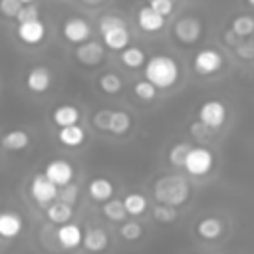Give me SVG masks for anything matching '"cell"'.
Segmentation results:
<instances>
[{"instance_id":"cell-1","label":"cell","mask_w":254,"mask_h":254,"mask_svg":"<svg viewBox=\"0 0 254 254\" xmlns=\"http://www.w3.org/2000/svg\"><path fill=\"white\" fill-rule=\"evenodd\" d=\"M145 77L161 91L173 89L181 79V65L171 54H153L143 65Z\"/></svg>"},{"instance_id":"cell-2","label":"cell","mask_w":254,"mask_h":254,"mask_svg":"<svg viewBox=\"0 0 254 254\" xmlns=\"http://www.w3.org/2000/svg\"><path fill=\"white\" fill-rule=\"evenodd\" d=\"M153 198L163 204L181 206L190 198V185L181 175H163L153 183Z\"/></svg>"},{"instance_id":"cell-3","label":"cell","mask_w":254,"mask_h":254,"mask_svg":"<svg viewBox=\"0 0 254 254\" xmlns=\"http://www.w3.org/2000/svg\"><path fill=\"white\" fill-rule=\"evenodd\" d=\"M97 30H99L103 46L107 50H111V52H121L131 42V34H129L127 22L117 14H111V12L103 14L99 18V22H97Z\"/></svg>"},{"instance_id":"cell-4","label":"cell","mask_w":254,"mask_h":254,"mask_svg":"<svg viewBox=\"0 0 254 254\" xmlns=\"http://www.w3.org/2000/svg\"><path fill=\"white\" fill-rule=\"evenodd\" d=\"M192 71L200 77H212L216 73H220L226 65V60L222 56L220 50L216 48H200L194 52L192 60H190Z\"/></svg>"},{"instance_id":"cell-5","label":"cell","mask_w":254,"mask_h":254,"mask_svg":"<svg viewBox=\"0 0 254 254\" xmlns=\"http://www.w3.org/2000/svg\"><path fill=\"white\" fill-rule=\"evenodd\" d=\"M171 32H173V38L181 46H194L202 36V22L198 16L185 14V16H179L175 20Z\"/></svg>"},{"instance_id":"cell-6","label":"cell","mask_w":254,"mask_h":254,"mask_svg":"<svg viewBox=\"0 0 254 254\" xmlns=\"http://www.w3.org/2000/svg\"><path fill=\"white\" fill-rule=\"evenodd\" d=\"M212 167H214V153L204 145H192L183 165V169L190 177H204L212 171Z\"/></svg>"},{"instance_id":"cell-7","label":"cell","mask_w":254,"mask_h":254,"mask_svg":"<svg viewBox=\"0 0 254 254\" xmlns=\"http://www.w3.org/2000/svg\"><path fill=\"white\" fill-rule=\"evenodd\" d=\"M226 115H228V107L220 99H206L196 109V119L212 131H218L226 123Z\"/></svg>"},{"instance_id":"cell-8","label":"cell","mask_w":254,"mask_h":254,"mask_svg":"<svg viewBox=\"0 0 254 254\" xmlns=\"http://www.w3.org/2000/svg\"><path fill=\"white\" fill-rule=\"evenodd\" d=\"M73 56H75V60L83 67H95L105 58V46H103V42H97V40H91L89 38V40L77 44Z\"/></svg>"},{"instance_id":"cell-9","label":"cell","mask_w":254,"mask_h":254,"mask_svg":"<svg viewBox=\"0 0 254 254\" xmlns=\"http://www.w3.org/2000/svg\"><path fill=\"white\" fill-rule=\"evenodd\" d=\"M58 190H60V187L56 183H52L44 173L34 175V179L30 181V196L42 206H46L52 200H56L58 198Z\"/></svg>"},{"instance_id":"cell-10","label":"cell","mask_w":254,"mask_h":254,"mask_svg":"<svg viewBox=\"0 0 254 254\" xmlns=\"http://www.w3.org/2000/svg\"><path fill=\"white\" fill-rule=\"evenodd\" d=\"M91 24L81 18V16H69L64 24H62V36L69 42V44H81L85 40L91 38Z\"/></svg>"},{"instance_id":"cell-11","label":"cell","mask_w":254,"mask_h":254,"mask_svg":"<svg viewBox=\"0 0 254 254\" xmlns=\"http://www.w3.org/2000/svg\"><path fill=\"white\" fill-rule=\"evenodd\" d=\"M135 22H137V26H139L141 32L157 34V32H161V30L165 28V24H167V16L159 14L153 6L145 4V6L137 8V12H135Z\"/></svg>"},{"instance_id":"cell-12","label":"cell","mask_w":254,"mask_h":254,"mask_svg":"<svg viewBox=\"0 0 254 254\" xmlns=\"http://www.w3.org/2000/svg\"><path fill=\"white\" fill-rule=\"evenodd\" d=\"M46 24L40 20V18H34V20H26V22H18V28H16V36L22 44L26 46H38L44 42L46 38Z\"/></svg>"},{"instance_id":"cell-13","label":"cell","mask_w":254,"mask_h":254,"mask_svg":"<svg viewBox=\"0 0 254 254\" xmlns=\"http://www.w3.org/2000/svg\"><path fill=\"white\" fill-rule=\"evenodd\" d=\"M24 81H26L28 91H32V93H46L52 87L54 75H52V69L48 65H34V67L28 69Z\"/></svg>"},{"instance_id":"cell-14","label":"cell","mask_w":254,"mask_h":254,"mask_svg":"<svg viewBox=\"0 0 254 254\" xmlns=\"http://www.w3.org/2000/svg\"><path fill=\"white\" fill-rule=\"evenodd\" d=\"M44 175H46L52 183H56L58 187H64V185H67V183L73 181L75 169H73V165H71L69 161L54 159V161H50V163L44 167Z\"/></svg>"},{"instance_id":"cell-15","label":"cell","mask_w":254,"mask_h":254,"mask_svg":"<svg viewBox=\"0 0 254 254\" xmlns=\"http://www.w3.org/2000/svg\"><path fill=\"white\" fill-rule=\"evenodd\" d=\"M56 238H58V242H60L62 248L73 250V248H77V246L81 244V240H83V230H81V226H77V224H73V222L67 220V222H64V224H58Z\"/></svg>"},{"instance_id":"cell-16","label":"cell","mask_w":254,"mask_h":254,"mask_svg":"<svg viewBox=\"0 0 254 254\" xmlns=\"http://www.w3.org/2000/svg\"><path fill=\"white\" fill-rule=\"evenodd\" d=\"M194 232L200 240H206V242L218 240L224 234V220L218 218V216H204L196 222Z\"/></svg>"},{"instance_id":"cell-17","label":"cell","mask_w":254,"mask_h":254,"mask_svg":"<svg viewBox=\"0 0 254 254\" xmlns=\"http://www.w3.org/2000/svg\"><path fill=\"white\" fill-rule=\"evenodd\" d=\"M81 119V111L77 105L73 103H60L52 109V121L58 125V127H65V125H73V123H79Z\"/></svg>"},{"instance_id":"cell-18","label":"cell","mask_w":254,"mask_h":254,"mask_svg":"<svg viewBox=\"0 0 254 254\" xmlns=\"http://www.w3.org/2000/svg\"><path fill=\"white\" fill-rule=\"evenodd\" d=\"M109 244V236L101 226H89L87 230H83V240L81 246L89 252H101L105 250Z\"/></svg>"},{"instance_id":"cell-19","label":"cell","mask_w":254,"mask_h":254,"mask_svg":"<svg viewBox=\"0 0 254 254\" xmlns=\"http://www.w3.org/2000/svg\"><path fill=\"white\" fill-rule=\"evenodd\" d=\"M113 192H115V187L105 177H95V179H91L87 183V194L95 202H105L107 198L113 196Z\"/></svg>"},{"instance_id":"cell-20","label":"cell","mask_w":254,"mask_h":254,"mask_svg":"<svg viewBox=\"0 0 254 254\" xmlns=\"http://www.w3.org/2000/svg\"><path fill=\"white\" fill-rule=\"evenodd\" d=\"M46 216L54 224H64V222L71 220V216H73V204H69V202L62 200V198H56L50 204H46Z\"/></svg>"},{"instance_id":"cell-21","label":"cell","mask_w":254,"mask_h":254,"mask_svg":"<svg viewBox=\"0 0 254 254\" xmlns=\"http://www.w3.org/2000/svg\"><path fill=\"white\" fill-rule=\"evenodd\" d=\"M58 141H60L64 147H69V149L81 147L83 141H85V129H83L79 123L60 127V131H58Z\"/></svg>"},{"instance_id":"cell-22","label":"cell","mask_w":254,"mask_h":254,"mask_svg":"<svg viewBox=\"0 0 254 254\" xmlns=\"http://www.w3.org/2000/svg\"><path fill=\"white\" fill-rule=\"evenodd\" d=\"M24 228L22 216L14 210L0 212V236L2 238H16Z\"/></svg>"},{"instance_id":"cell-23","label":"cell","mask_w":254,"mask_h":254,"mask_svg":"<svg viewBox=\"0 0 254 254\" xmlns=\"http://www.w3.org/2000/svg\"><path fill=\"white\" fill-rule=\"evenodd\" d=\"M0 145L6 151H22V149H26L30 145V135L24 129H12V131L2 135Z\"/></svg>"},{"instance_id":"cell-24","label":"cell","mask_w":254,"mask_h":254,"mask_svg":"<svg viewBox=\"0 0 254 254\" xmlns=\"http://www.w3.org/2000/svg\"><path fill=\"white\" fill-rule=\"evenodd\" d=\"M133 127V119L127 111H121V109H111V119H109V131L111 135H127Z\"/></svg>"},{"instance_id":"cell-25","label":"cell","mask_w":254,"mask_h":254,"mask_svg":"<svg viewBox=\"0 0 254 254\" xmlns=\"http://www.w3.org/2000/svg\"><path fill=\"white\" fill-rule=\"evenodd\" d=\"M119 60L127 69H139V67L145 65L147 56L139 46H127L119 52Z\"/></svg>"},{"instance_id":"cell-26","label":"cell","mask_w":254,"mask_h":254,"mask_svg":"<svg viewBox=\"0 0 254 254\" xmlns=\"http://www.w3.org/2000/svg\"><path fill=\"white\" fill-rule=\"evenodd\" d=\"M97 85L107 95H117L123 91V77L117 71H103L97 77Z\"/></svg>"},{"instance_id":"cell-27","label":"cell","mask_w":254,"mask_h":254,"mask_svg":"<svg viewBox=\"0 0 254 254\" xmlns=\"http://www.w3.org/2000/svg\"><path fill=\"white\" fill-rule=\"evenodd\" d=\"M123 204H125V210L129 216H141L149 208V200L141 192H127L123 196Z\"/></svg>"},{"instance_id":"cell-28","label":"cell","mask_w":254,"mask_h":254,"mask_svg":"<svg viewBox=\"0 0 254 254\" xmlns=\"http://www.w3.org/2000/svg\"><path fill=\"white\" fill-rule=\"evenodd\" d=\"M101 212L107 220L111 222H123L127 218V210H125V204H123V198H107L101 206Z\"/></svg>"},{"instance_id":"cell-29","label":"cell","mask_w":254,"mask_h":254,"mask_svg":"<svg viewBox=\"0 0 254 254\" xmlns=\"http://www.w3.org/2000/svg\"><path fill=\"white\" fill-rule=\"evenodd\" d=\"M159 91H161V89H159L155 83H151L147 77L133 83V95H135L139 101H143V103H149V101L157 99V97H159Z\"/></svg>"},{"instance_id":"cell-30","label":"cell","mask_w":254,"mask_h":254,"mask_svg":"<svg viewBox=\"0 0 254 254\" xmlns=\"http://www.w3.org/2000/svg\"><path fill=\"white\" fill-rule=\"evenodd\" d=\"M190 147H192V145L187 143V141L173 143V145L169 147V151H167V161H169V165L175 167V169H183L185 159H187V153H189Z\"/></svg>"},{"instance_id":"cell-31","label":"cell","mask_w":254,"mask_h":254,"mask_svg":"<svg viewBox=\"0 0 254 254\" xmlns=\"http://www.w3.org/2000/svg\"><path fill=\"white\" fill-rule=\"evenodd\" d=\"M230 28L236 32L238 38L246 40L254 34V16H248V14H238L230 20Z\"/></svg>"},{"instance_id":"cell-32","label":"cell","mask_w":254,"mask_h":254,"mask_svg":"<svg viewBox=\"0 0 254 254\" xmlns=\"http://www.w3.org/2000/svg\"><path fill=\"white\" fill-rule=\"evenodd\" d=\"M143 224L139 220H123L119 224V236L125 240V242H135L143 236Z\"/></svg>"},{"instance_id":"cell-33","label":"cell","mask_w":254,"mask_h":254,"mask_svg":"<svg viewBox=\"0 0 254 254\" xmlns=\"http://www.w3.org/2000/svg\"><path fill=\"white\" fill-rule=\"evenodd\" d=\"M151 216H153V220H155V222L171 224V222L179 216V210H177V206L157 202V206H153V210H151Z\"/></svg>"},{"instance_id":"cell-34","label":"cell","mask_w":254,"mask_h":254,"mask_svg":"<svg viewBox=\"0 0 254 254\" xmlns=\"http://www.w3.org/2000/svg\"><path fill=\"white\" fill-rule=\"evenodd\" d=\"M77 196H79V187L73 181L64 185V187H60V190H58V198H62V200H65L69 204H75Z\"/></svg>"},{"instance_id":"cell-35","label":"cell","mask_w":254,"mask_h":254,"mask_svg":"<svg viewBox=\"0 0 254 254\" xmlns=\"http://www.w3.org/2000/svg\"><path fill=\"white\" fill-rule=\"evenodd\" d=\"M109 119H111V109H99V111H95L93 113V127L97 129V131H103V133H107L109 131Z\"/></svg>"},{"instance_id":"cell-36","label":"cell","mask_w":254,"mask_h":254,"mask_svg":"<svg viewBox=\"0 0 254 254\" xmlns=\"http://www.w3.org/2000/svg\"><path fill=\"white\" fill-rule=\"evenodd\" d=\"M34 18H40V10L34 2H30V4H22V8L18 10L14 20L16 22H26V20H34Z\"/></svg>"},{"instance_id":"cell-37","label":"cell","mask_w":254,"mask_h":254,"mask_svg":"<svg viewBox=\"0 0 254 254\" xmlns=\"http://www.w3.org/2000/svg\"><path fill=\"white\" fill-rule=\"evenodd\" d=\"M147 4L153 6L159 14L167 16V18H169V16L175 12V8H177V0H147Z\"/></svg>"},{"instance_id":"cell-38","label":"cell","mask_w":254,"mask_h":254,"mask_svg":"<svg viewBox=\"0 0 254 254\" xmlns=\"http://www.w3.org/2000/svg\"><path fill=\"white\" fill-rule=\"evenodd\" d=\"M20 8H22L20 0H0V14L4 18H16Z\"/></svg>"},{"instance_id":"cell-39","label":"cell","mask_w":254,"mask_h":254,"mask_svg":"<svg viewBox=\"0 0 254 254\" xmlns=\"http://www.w3.org/2000/svg\"><path fill=\"white\" fill-rule=\"evenodd\" d=\"M190 133H192V137H194L196 141H206V137L212 133V129H208L206 125H202V123L196 119V123L190 125Z\"/></svg>"},{"instance_id":"cell-40","label":"cell","mask_w":254,"mask_h":254,"mask_svg":"<svg viewBox=\"0 0 254 254\" xmlns=\"http://www.w3.org/2000/svg\"><path fill=\"white\" fill-rule=\"evenodd\" d=\"M234 50H236V54L242 58V60H250V58H254V44H250V42H238L236 46H234Z\"/></svg>"},{"instance_id":"cell-41","label":"cell","mask_w":254,"mask_h":254,"mask_svg":"<svg viewBox=\"0 0 254 254\" xmlns=\"http://www.w3.org/2000/svg\"><path fill=\"white\" fill-rule=\"evenodd\" d=\"M240 40H242V38H238V36H236V32H234L232 28H226V30L222 32V42H224L226 46H230V48H234Z\"/></svg>"},{"instance_id":"cell-42","label":"cell","mask_w":254,"mask_h":254,"mask_svg":"<svg viewBox=\"0 0 254 254\" xmlns=\"http://www.w3.org/2000/svg\"><path fill=\"white\" fill-rule=\"evenodd\" d=\"M85 4H89V6H95V4H101L103 0H83Z\"/></svg>"},{"instance_id":"cell-43","label":"cell","mask_w":254,"mask_h":254,"mask_svg":"<svg viewBox=\"0 0 254 254\" xmlns=\"http://www.w3.org/2000/svg\"><path fill=\"white\" fill-rule=\"evenodd\" d=\"M244 2H246V4L250 6V8H254V0H244Z\"/></svg>"},{"instance_id":"cell-44","label":"cell","mask_w":254,"mask_h":254,"mask_svg":"<svg viewBox=\"0 0 254 254\" xmlns=\"http://www.w3.org/2000/svg\"><path fill=\"white\" fill-rule=\"evenodd\" d=\"M22 4H30V2H34V0H20Z\"/></svg>"}]
</instances>
